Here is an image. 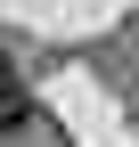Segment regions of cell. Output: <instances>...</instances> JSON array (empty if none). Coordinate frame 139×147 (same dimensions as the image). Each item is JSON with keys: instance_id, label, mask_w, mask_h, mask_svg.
<instances>
[]
</instances>
